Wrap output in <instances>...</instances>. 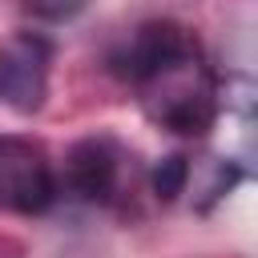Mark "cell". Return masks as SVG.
I'll use <instances>...</instances> for the list:
<instances>
[{"label":"cell","instance_id":"6da1fadb","mask_svg":"<svg viewBox=\"0 0 258 258\" xmlns=\"http://www.w3.org/2000/svg\"><path fill=\"white\" fill-rule=\"evenodd\" d=\"M133 89L141 93V109L149 113V121H157L169 133L194 137V133H206L218 117V85L198 44L173 56L169 64L153 69Z\"/></svg>","mask_w":258,"mask_h":258},{"label":"cell","instance_id":"7a4b0ae2","mask_svg":"<svg viewBox=\"0 0 258 258\" xmlns=\"http://www.w3.org/2000/svg\"><path fill=\"white\" fill-rule=\"evenodd\" d=\"M56 198V177L40 145L24 137H0V210L44 214Z\"/></svg>","mask_w":258,"mask_h":258},{"label":"cell","instance_id":"3957f363","mask_svg":"<svg viewBox=\"0 0 258 258\" xmlns=\"http://www.w3.org/2000/svg\"><path fill=\"white\" fill-rule=\"evenodd\" d=\"M48 93V44L40 36H16L0 48V101L16 113H36Z\"/></svg>","mask_w":258,"mask_h":258},{"label":"cell","instance_id":"277c9868","mask_svg":"<svg viewBox=\"0 0 258 258\" xmlns=\"http://www.w3.org/2000/svg\"><path fill=\"white\" fill-rule=\"evenodd\" d=\"M185 48H194V36L173 24V20H145L141 28L129 32V40L113 52V73L129 85H141L153 69L169 64L173 56H181Z\"/></svg>","mask_w":258,"mask_h":258},{"label":"cell","instance_id":"5b68a950","mask_svg":"<svg viewBox=\"0 0 258 258\" xmlns=\"http://www.w3.org/2000/svg\"><path fill=\"white\" fill-rule=\"evenodd\" d=\"M69 185L85 202H113L121 185V149L109 137H85L69 153Z\"/></svg>","mask_w":258,"mask_h":258},{"label":"cell","instance_id":"8992f818","mask_svg":"<svg viewBox=\"0 0 258 258\" xmlns=\"http://www.w3.org/2000/svg\"><path fill=\"white\" fill-rule=\"evenodd\" d=\"M189 185V157L181 153H165L157 165H153V194L161 202H177Z\"/></svg>","mask_w":258,"mask_h":258},{"label":"cell","instance_id":"52a82bcc","mask_svg":"<svg viewBox=\"0 0 258 258\" xmlns=\"http://www.w3.org/2000/svg\"><path fill=\"white\" fill-rule=\"evenodd\" d=\"M24 8L40 20H69L85 8V0H24Z\"/></svg>","mask_w":258,"mask_h":258}]
</instances>
